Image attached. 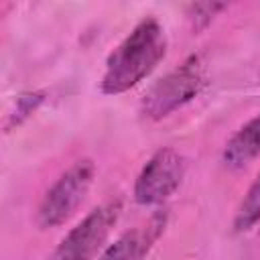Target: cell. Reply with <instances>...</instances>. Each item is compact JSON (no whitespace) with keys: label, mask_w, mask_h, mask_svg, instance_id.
Returning <instances> with one entry per match:
<instances>
[{"label":"cell","mask_w":260,"mask_h":260,"mask_svg":"<svg viewBox=\"0 0 260 260\" xmlns=\"http://www.w3.org/2000/svg\"><path fill=\"white\" fill-rule=\"evenodd\" d=\"M167 55V35L156 18L140 20L110 53L100 81L108 95H120L148 77Z\"/></svg>","instance_id":"cell-1"},{"label":"cell","mask_w":260,"mask_h":260,"mask_svg":"<svg viewBox=\"0 0 260 260\" xmlns=\"http://www.w3.org/2000/svg\"><path fill=\"white\" fill-rule=\"evenodd\" d=\"M207 83L199 57H189L183 65L160 77L142 98L140 112L150 120H160L191 102Z\"/></svg>","instance_id":"cell-2"},{"label":"cell","mask_w":260,"mask_h":260,"mask_svg":"<svg viewBox=\"0 0 260 260\" xmlns=\"http://www.w3.org/2000/svg\"><path fill=\"white\" fill-rule=\"evenodd\" d=\"M95 177V167L89 158L73 162L47 189L37 209V223L43 230L65 223L83 203Z\"/></svg>","instance_id":"cell-3"},{"label":"cell","mask_w":260,"mask_h":260,"mask_svg":"<svg viewBox=\"0 0 260 260\" xmlns=\"http://www.w3.org/2000/svg\"><path fill=\"white\" fill-rule=\"evenodd\" d=\"M122 213V203L108 201L89 211L69 234L59 242L49 260H93L104 248L112 228Z\"/></svg>","instance_id":"cell-4"},{"label":"cell","mask_w":260,"mask_h":260,"mask_svg":"<svg viewBox=\"0 0 260 260\" xmlns=\"http://www.w3.org/2000/svg\"><path fill=\"white\" fill-rule=\"evenodd\" d=\"M187 160L171 146L158 148L142 167L134 183V201L138 205L165 203L183 183Z\"/></svg>","instance_id":"cell-5"},{"label":"cell","mask_w":260,"mask_h":260,"mask_svg":"<svg viewBox=\"0 0 260 260\" xmlns=\"http://www.w3.org/2000/svg\"><path fill=\"white\" fill-rule=\"evenodd\" d=\"M167 225V213H154L146 223L122 234L114 244H110L98 260H144L146 254L152 250L160 234Z\"/></svg>","instance_id":"cell-6"},{"label":"cell","mask_w":260,"mask_h":260,"mask_svg":"<svg viewBox=\"0 0 260 260\" xmlns=\"http://www.w3.org/2000/svg\"><path fill=\"white\" fill-rule=\"evenodd\" d=\"M260 154V114L248 120L223 146L221 160L228 169L240 171Z\"/></svg>","instance_id":"cell-7"},{"label":"cell","mask_w":260,"mask_h":260,"mask_svg":"<svg viewBox=\"0 0 260 260\" xmlns=\"http://www.w3.org/2000/svg\"><path fill=\"white\" fill-rule=\"evenodd\" d=\"M260 221V175L248 189L246 197L242 199L236 215H234V230L236 232H248Z\"/></svg>","instance_id":"cell-8"},{"label":"cell","mask_w":260,"mask_h":260,"mask_svg":"<svg viewBox=\"0 0 260 260\" xmlns=\"http://www.w3.org/2000/svg\"><path fill=\"white\" fill-rule=\"evenodd\" d=\"M45 102V91H26V93H20L16 98V104H14V110L8 114V120H6V130L22 124L32 112H37V108Z\"/></svg>","instance_id":"cell-9"},{"label":"cell","mask_w":260,"mask_h":260,"mask_svg":"<svg viewBox=\"0 0 260 260\" xmlns=\"http://www.w3.org/2000/svg\"><path fill=\"white\" fill-rule=\"evenodd\" d=\"M223 8L225 4H219V2H199V4H191L187 14H189L193 28L199 30V28H205L213 20V16Z\"/></svg>","instance_id":"cell-10"}]
</instances>
